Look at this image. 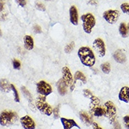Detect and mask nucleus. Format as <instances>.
I'll use <instances>...</instances> for the list:
<instances>
[{
    "label": "nucleus",
    "mask_w": 129,
    "mask_h": 129,
    "mask_svg": "<svg viewBox=\"0 0 129 129\" xmlns=\"http://www.w3.org/2000/svg\"><path fill=\"white\" fill-rule=\"evenodd\" d=\"M78 57L81 63L85 67L92 68L96 62V58L92 48L88 46H81L77 52Z\"/></svg>",
    "instance_id": "obj_1"
},
{
    "label": "nucleus",
    "mask_w": 129,
    "mask_h": 129,
    "mask_svg": "<svg viewBox=\"0 0 129 129\" xmlns=\"http://www.w3.org/2000/svg\"><path fill=\"white\" fill-rule=\"evenodd\" d=\"M18 120L17 113L12 110H4L0 114V125L9 126L13 125Z\"/></svg>",
    "instance_id": "obj_2"
},
{
    "label": "nucleus",
    "mask_w": 129,
    "mask_h": 129,
    "mask_svg": "<svg viewBox=\"0 0 129 129\" xmlns=\"http://www.w3.org/2000/svg\"><path fill=\"white\" fill-rule=\"evenodd\" d=\"M35 106L39 112L45 116H50L53 114V109L51 106L47 103L45 96L39 95L36 99Z\"/></svg>",
    "instance_id": "obj_3"
},
{
    "label": "nucleus",
    "mask_w": 129,
    "mask_h": 129,
    "mask_svg": "<svg viewBox=\"0 0 129 129\" xmlns=\"http://www.w3.org/2000/svg\"><path fill=\"white\" fill-rule=\"evenodd\" d=\"M81 20L82 22V28L84 32L86 34H90L96 23L95 16L90 13H84L81 16Z\"/></svg>",
    "instance_id": "obj_4"
},
{
    "label": "nucleus",
    "mask_w": 129,
    "mask_h": 129,
    "mask_svg": "<svg viewBox=\"0 0 129 129\" xmlns=\"http://www.w3.org/2000/svg\"><path fill=\"white\" fill-rule=\"evenodd\" d=\"M104 109L105 110V116L108 119L110 124H113L116 119V112H117L115 105L110 100L107 101L106 103L104 104Z\"/></svg>",
    "instance_id": "obj_5"
},
{
    "label": "nucleus",
    "mask_w": 129,
    "mask_h": 129,
    "mask_svg": "<svg viewBox=\"0 0 129 129\" xmlns=\"http://www.w3.org/2000/svg\"><path fill=\"white\" fill-rule=\"evenodd\" d=\"M37 93L43 96H48L53 93V88L51 84L44 80H40L36 84Z\"/></svg>",
    "instance_id": "obj_6"
},
{
    "label": "nucleus",
    "mask_w": 129,
    "mask_h": 129,
    "mask_svg": "<svg viewBox=\"0 0 129 129\" xmlns=\"http://www.w3.org/2000/svg\"><path fill=\"white\" fill-rule=\"evenodd\" d=\"M93 48L100 58H103L106 55V46L105 44L101 38H97L92 44Z\"/></svg>",
    "instance_id": "obj_7"
},
{
    "label": "nucleus",
    "mask_w": 129,
    "mask_h": 129,
    "mask_svg": "<svg viewBox=\"0 0 129 129\" xmlns=\"http://www.w3.org/2000/svg\"><path fill=\"white\" fill-rule=\"evenodd\" d=\"M120 13L118 10L110 9L105 11L103 14V18L110 24H115L119 18Z\"/></svg>",
    "instance_id": "obj_8"
},
{
    "label": "nucleus",
    "mask_w": 129,
    "mask_h": 129,
    "mask_svg": "<svg viewBox=\"0 0 129 129\" xmlns=\"http://www.w3.org/2000/svg\"><path fill=\"white\" fill-rule=\"evenodd\" d=\"M62 79L66 84L68 87L74 83V77L72 74L70 68L67 66H64L62 68Z\"/></svg>",
    "instance_id": "obj_9"
},
{
    "label": "nucleus",
    "mask_w": 129,
    "mask_h": 129,
    "mask_svg": "<svg viewBox=\"0 0 129 129\" xmlns=\"http://www.w3.org/2000/svg\"><path fill=\"white\" fill-rule=\"evenodd\" d=\"M20 122L24 129H35L36 124L32 117L28 115L23 116L20 119Z\"/></svg>",
    "instance_id": "obj_10"
},
{
    "label": "nucleus",
    "mask_w": 129,
    "mask_h": 129,
    "mask_svg": "<svg viewBox=\"0 0 129 129\" xmlns=\"http://www.w3.org/2000/svg\"><path fill=\"white\" fill-rule=\"evenodd\" d=\"M70 13V21L73 25L77 26L79 24V13L77 7L72 6L69 10Z\"/></svg>",
    "instance_id": "obj_11"
},
{
    "label": "nucleus",
    "mask_w": 129,
    "mask_h": 129,
    "mask_svg": "<svg viewBox=\"0 0 129 129\" xmlns=\"http://www.w3.org/2000/svg\"><path fill=\"white\" fill-rule=\"evenodd\" d=\"M60 121H61L62 125L63 126V129H72L74 127L80 128V127L79 126L77 122L72 119H67V118L61 117Z\"/></svg>",
    "instance_id": "obj_12"
},
{
    "label": "nucleus",
    "mask_w": 129,
    "mask_h": 129,
    "mask_svg": "<svg viewBox=\"0 0 129 129\" xmlns=\"http://www.w3.org/2000/svg\"><path fill=\"white\" fill-rule=\"evenodd\" d=\"M119 100L125 103H129V87L127 86H123L119 93Z\"/></svg>",
    "instance_id": "obj_13"
},
{
    "label": "nucleus",
    "mask_w": 129,
    "mask_h": 129,
    "mask_svg": "<svg viewBox=\"0 0 129 129\" xmlns=\"http://www.w3.org/2000/svg\"><path fill=\"white\" fill-rule=\"evenodd\" d=\"M79 118L81 120V121L88 126H91L92 123H93V116L84 111H81L79 112Z\"/></svg>",
    "instance_id": "obj_14"
},
{
    "label": "nucleus",
    "mask_w": 129,
    "mask_h": 129,
    "mask_svg": "<svg viewBox=\"0 0 129 129\" xmlns=\"http://www.w3.org/2000/svg\"><path fill=\"white\" fill-rule=\"evenodd\" d=\"M68 86L62 81V79H60L56 83V88L58 90V93L60 94L61 96H64L68 93Z\"/></svg>",
    "instance_id": "obj_15"
},
{
    "label": "nucleus",
    "mask_w": 129,
    "mask_h": 129,
    "mask_svg": "<svg viewBox=\"0 0 129 129\" xmlns=\"http://www.w3.org/2000/svg\"><path fill=\"white\" fill-rule=\"evenodd\" d=\"M113 58L116 62L119 64H123L126 61V54L122 50H119V49L114 52V53L113 54Z\"/></svg>",
    "instance_id": "obj_16"
},
{
    "label": "nucleus",
    "mask_w": 129,
    "mask_h": 129,
    "mask_svg": "<svg viewBox=\"0 0 129 129\" xmlns=\"http://www.w3.org/2000/svg\"><path fill=\"white\" fill-rule=\"evenodd\" d=\"M23 44H24L25 48L27 51L32 50L34 48V46H35L34 39L30 35L24 36V37H23Z\"/></svg>",
    "instance_id": "obj_17"
},
{
    "label": "nucleus",
    "mask_w": 129,
    "mask_h": 129,
    "mask_svg": "<svg viewBox=\"0 0 129 129\" xmlns=\"http://www.w3.org/2000/svg\"><path fill=\"white\" fill-rule=\"evenodd\" d=\"M11 84L9 81L6 79H0V90L4 93H9L10 90H11Z\"/></svg>",
    "instance_id": "obj_18"
},
{
    "label": "nucleus",
    "mask_w": 129,
    "mask_h": 129,
    "mask_svg": "<svg viewBox=\"0 0 129 129\" xmlns=\"http://www.w3.org/2000/svg\"><path fill=\"white\" fill-rule=\"evenodd\" d=\"M73 77H74V83H77V81H80L81 82L84 84H86V82H87L86 77L85 76V74L82 72L79 71V70L75 72Z\"/></svg>",
    "instance_id": "obj_19"
},
{
    "label": "nucleus",
    "mask_w": 129,
    "mask_h": 129,
    "mask_svg": "<svg viewBox=\"0 0 129 129\" xmlns=\"http://www.w3.org/2000/svg\"><path fill=\"white\" fill-rule=\"evenodd\" d=\"M90 114L93 116H96V117H101V116H105V110L103 107L98 106L95 107L94 110H93L91 112H90Z\"/></svg>",
    "instance_id": "obj_20"
},
{
    "label": "nucleus",
    "mask_w": 129,
    "mask_h": 129,
    "mask_svg": "<svg viewBox=\"0 0 129 129\" xmlns=\"http://www.w3.org/2000/svg\"><path fill=\"white\" fill-rule=\"evenodd\" d=\"M119 31L120 35L123 38H126L128 37L129 31L126 23H121L120 24L119 27Z\"/></svg>",
    "instance_id": "obj_21"
},
{
    "label": "nucleus",
    "mask_w": 129,
    "mask_h": 129,
    "mask_svg": "<svg viewBox=\"0 0 129 129\" xmlns=\"http://www.w3.org/2000/svg\"><path fill=\"white\" fill-rule=\"evenodd\" d=\"M100 69H101V70H102V72H103L104 74H110V71H111V65H110V63L107 62H104L103 64H101V65H100Z\"/></svg>",
    "instance_id": "obj_22"
},
{
    "label": "nucleus",
    "mask_w": 129,
    "mask_h": 129,
    "mask_svg": "<svg viewBox=\"0 0 129 129\" xmlns=\"http://www.w3.org/2000/svg\"><path fill=\"white\" fill-rule=\"evenodd\" d=\"M21 91H22V93H23V95L25 97H26L27 99L29 100V103H30V102L32 103V95H31V94H30V93L29 92V90H27L25 86H22V87H21Z\"/></svg>",
    "instance_id": "obj_23"
},
{
    "label": "nucleus",
    "mask_w": 129,
    "mask_h": 129,
    "mask_svg": "<svg viewBox=\"0 0 129 129\" xmlns=\"http://www.w3.org/2000/svg\"><path fill=\"white\" fill-rule=\"evenodd\" d=\"M11 90L13 91V95H14V100L16 103H20V97L19 94H18V92L16 89V86L13 85V84H11Z\"/></svg>",
    "instance_id": "obj_24"
},
{
    "label": "nucleus",
    "mask_w": 129,
    "mask_h": 129,
    "mask_svg": "<svg viewBox=\"0 0 129 129\" xmlns=\"http://www.w3.org/2000/svg\"><path fill=\"white\" fill-rule=\"evenodd\" d=\"M75 47V43L74 42H72L70 43H69L68 45L64 47V51L66 53H70L72 52L73 51V50L74 49Z\"/></svg>",
    "instance_id": "obj_25"
},
{
    "label": "nucleus",
    "mask_w": 129,
    "mask_h": 129,
    "mask_svg": "<svg viewBox=\"0 0 129 129\" xmlns=\"http://www.w3.org/2000/svg\"><path fill=\"white\" fill-rule=\"evenodd\" d=\"M121 10L122 11L123 13H126L129 15V4L128 3H123L120 6Z\"/></svg>",
    "instance_id": "obj_26"
},
{
    "label": "nucleus",
    "mask_w": 129,
    "mask_h": 129,
    "mask_svg": "<svg viewBox=\"0 0 129 129\" xmlns=\"http://www.w3.org/2000/svg\"><path fill=\"white\" fill-rule=\"evenodd\" d=\"M13 68L14 70H18L20 69L21 68V63H20V62L18 60H17V59H14L13 60Z\"/></svg>",
    "instance_id": "obj_27"
},
{
    "label": "nucleus",
    "mask_w": 129,
    "mask_h": 129,
    "mask_svg": "<svg viewBox=\"0 0 129 129\" xmlns=\"http://www.w3.org/2000/svg\"><path fill=\"white\" fill-rule=\"evenodd\" d=\"M35 8L37 10L41 11H46L45 5L44 4H42V2H39L36 3Z\"/></svg>",
    "instance_id": "obj_28"
},
{
    "label": "nucleus",
    "mask_w": 129,
    "mask_h": 129,
    "mask_svg": "<svg viewBox=\"0 0 129 129\" xmlns=\"http://www.w3.org/2000/svg\"><path fill=\"white\" fill-rule=\"evenodd\" d=\"M53 114L54 119H57L59 118V116H60V108H59V106L55 107V108L53 110Z\"/></svg>",
    "instance_id": "obj_29"
},
{
    "label": "nucleus",
    "mask_w": 129,
    "mask_h": 129,
    "mask_svg": "<svg viewBox=\"0 0 129 129\" xmlns=\"http://www.w3.org/2000/svg\"><path fill=\"white\" fill-rule=\"evenodd\" d=\"M83 95H84V96L85 98H88L89 99L93 95V93H92V92L90 90H88V89H84L83 90Z\"/></svg>",
    "instance_id": "obj_30"
},
{
    "label": "nucleus",
    "mask_w": 129,
    "mask_h": 129,
    "mask_svg": "<svg viewBox=\"0 0 129 129\" xmlns=\"http://www.w3.org/2000/svg\"><path fill=\"white\" fill-rule=\"evenodd\" d=\"M123 121L126 129H129V115H126L123 118Z\"/></svg>",
    "instance_id": "obj_31"
},
{
    "label": "nucleus",
    "mask_w": 129,
    "mask_h": 129,
    "mask_svg": "<svg viewBox=\"0 0 129 129\" xmlns=\"http://www.w3.org/2000/svg\"><path fill=\"white\" fill-rule=\"evenodd\" d=\"M33 32H35V34H40L42 33V27L41 26L39 25H35L34 27H33Z\"/></svg>",
    "instance_id": "obj_32"
},
{
    "label": "nucleus",
    "mask_w": 129,
    "mask_h": 129,
    "mask_svg": "<svg viewBox=\"0 0 129 129\" xmlns=\"http://www.w3.org/2000/svg\"><path fill=\"white\" fill-rule=\"evenodd\" d=\"M15 1L19 6L22 7H25L26 4H27L26 3V0H15Z\"/></svg>",
    "instance_id": "obj_33"
},
{
    "label": "nucleus",
    "mask_w": 129,
    "mask_h": 129,
    "mask_svg": "<svg viewBox=\"0 0 129 129\" xmlns=\"http://www.w3.org/2000/svg\"><path fill=\"white\" fill-rule=\"evenodd\" d=\"M113 129H122L121 128V126L119 123V121H115L114 122V126H113Z\"/></svg>",
    "instance_id": "obj_34"
},
{
    "label": "nucleus",
    "mask_w": 129,
    "mask_h": 129,
    "mask_svg": "<svg viewBox=\"0 0 129 129\" xmlns=\"http://www.w3.org/2000/svg\"><path fill=\"white\" fill-rule=\"evenodd\" d=\"M88 4L90 6H97L98 4V0H89L88 2Z\"/></svg>",
    "instance_id": "obj_35"
},
{
    "label": "nucleus",
    "mask_w": 129,
    "mask_h": 129,
    "mask_svg": "<svg viewBox=\"0 0 129 129\" xmlns=\"http://www.w3.org/2000/svg\"><path fill=\"white\" fill-rule=\"evenodd\" d=\"M92 127H93V129H103V128H101L98 124V123L96 122H93L92 123Z\"/></svg>",
    "instance_id": "obj_36"
},
{
    "label": "nucleus",
    "mask_w": 129,
    "mask_h": 129,
    "mask_svg": "<svg viewBox=\"0 0 129 129\" xmlns=\"http://www.w3.org/2000/svg\"><path fill=\"white\" fill-rule=\"evenodd\" d=\"M4 3L2 0H0V13L4 10Z\"/></svg>",
    "instance_id": "obj_37"
},
{
    "label": "nucleus",
    "mask_w": 129,
    "mask_h": 129,
    "mask_svg": "<svg viewBox=\"0 0 129 129\" xmlns=\"http://www.w3.org/2000/svg\"><path fill=\"white\" fill-rule=\"evenodd\" d=\"M7 16V13H2V15H1V17H0V19L1 20H5V17Z\"/></svg>",
    "instance_id": "obj_38"
},
{
    "label": "nucleus",
    "mask_w": 129,
    "mask_h": 129,
    "mask_svg": "<svg viewBox=\"0 0 129 129\" xmlns=\"http://www.w3.org/2000/svg\"><path fill=\"white\" fill-rule=\"evenodd\" d=\"M2 31H1V29H0V37H2Z\"/></svg>",
    "instance_id": "obj_39"
},
{
    "label": "nucleus",
    "mask_w": 129,
    "mask_h": 129,
    "mask_svg": "<svg viewBox=\"0 0 129 129\" xmlns=\"http://www.w3.org/2000/svg\"><path fill=\"white\" fill-rule=\"evenodd\" d=\"M127 27H128V31H129V23H128V25H127Z\"/></svg>",
    "instance_id": "obj_40"
},
{
    "label": "nucleus",
    "mask_w": 129,
    "mask_h": 129,
    "mask_svg": "<svg viewBox=\"0 0 129 129\" xmlns=\"http://www.w3.org/2000/svg\"><path fill=\"white\" fill-rule=\"evenodd\" d=\"M48 1H49V0H48Z\"/></svg>",
    "instance_id": "obj_41"
},
{
    "label": "nucleus",
    "mask_w": 129,
    "mask_h": 129,
    "mask_svg": "<svg viewBox=\"0 0 129 129\" xmlns=\"http://www.w3.org/2000/svg\"><path fill=\"white\" fill-rule=\"evenodd\" d=\"M2 1H3V0H2Z\"/></svg>",
    "instance_id": "obj_42"
}]
</instances>
